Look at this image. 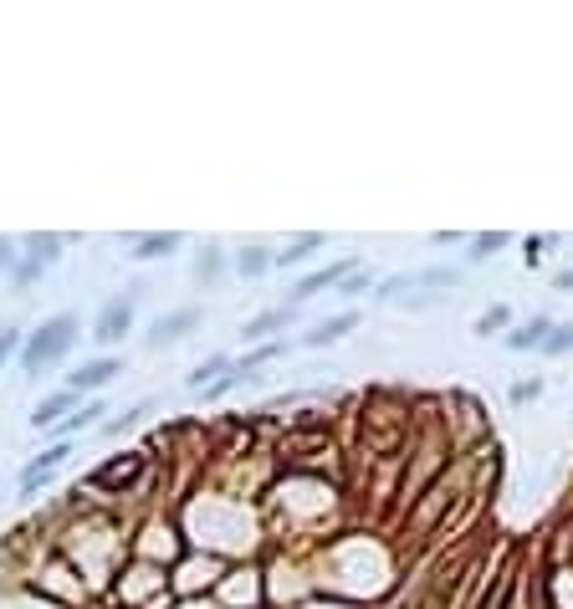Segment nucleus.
<instances>
[{"mask_svg":"<svg viewBox=\"0 0 573 609\" xmlns=\"http://www.w3.org/2000/svg\"><path fill=\"white\" fill-rule=\"evenodd\" d=\"M466 282V267H425V272H410V292H456Z\"/></svg>","mask_w":573,"mask_h":609,"instance_id":"obj_14","label":"nucleus"},{"mask_svg":"<svg viewBox=\"0 0 573 609\" xmlns=\"http://www.w3.org/2000/svg\"><path fill=\"white\" fill-rule=\"evenodd\" d=\"M297 313H302V308H292V302H277V308H267V313L246 318L241 338H246V343H272V333H287V328L297 323Z\"/></svg>","mask_w":573,"mask_h":609,"instance_id":"obj_9","label":"nucleus"},{"mask_svg":"<svg viewBox=\"0 0 573 609\" xmlns=\"http://www.w3.org/2000/svg\"><path fill=\"white\" fill-rule=\"evenodd\" d=\"M543 395V379H517L512 384V405H527V400H538Z\"/></svg>","mask_w":573,"mask_h":609,"instance_id":"obj_29","label":"nucleus"},{"mask_svg":"<svg viewBox=\"0 0 573 609\" xmlns=\"http://www.w3.org/2000/svg\"><path fill=\"white\" fill-rule=\"evenodd\" d=\"M200 308L195 302H185V308H169V313H159L154 323H149V333H144V348L149 354H159V348H174V343H185L195 328H200Z\"/></svg>","mask_w":573,"mask_h":609,"instance_id":"obj_3","label":"nucleus"},{"mask_svg":"<svg viewBox=\"0 0 573 609\" xmlns=\"http://www.w3.org/2000/svg\"><path fill=\"white\" fill-rule=\"evenodd\" d=\"M77 338H82V318H77V313L47 318L36 333H26V343H21V369H26L31 379H41L47 369H57V364L72 354Z\"/></svg>","mask_w":573,"mask_h":609,"instance_id":"obj_1","label":"nucleus"},{"mask_svg":"<svg viewBox=\"0 0 573 609\" xmlns=\"http://www.w3.org/2000/svg\"><path fill=\"white\" fill-rule=\"evenodd\" d=\"M543 354H548V359L573 354V323H553V333H548V343H543Z\"/></svg>","mask_w":573,"mask_h":609,"instance_id":"obj_25","label":"nucleus"},{"mask_svg":"<svg viewBox=\"0 0 573 609\" xmlns=\"http://www.w3.org/2000/svg\"><path fill=\"white\" fill-rule=\"evenodd\" d=\"M139 471H144V456L139 451H123L118 461H108V466H98L93 476H87V487H93V492H123Z\"/></svg>","mask_w":573,"mask_h":609,"instance_id":"obj_8","label":"nucleus"},{"mask_svg":"<svg viewBox=\"0 0 573 609\" xmlns=\"http://www.w3.org/2000/svg\"><path fill=\"white\" fill-rule=\"evenodd\" d=\"M134 308H139V292L108 297L103 313H98V323H93V343H103V348L123 343V333H134Z\"/></svg>","mask_w":573,"mask_h":609,"instance_id":"obj_4","label":"nucleus"},{"mask_svg":"<svg viewBox=\"0 0 573 609\" xmlns=\"http://www.w3.org/2000/svg\"><path fill=\"white\" fill-rule=\"evenodd\" d=\"M359 267H364L359 256H343V261H333V267H318V272H307V277L292 287V308H302V302H307V297H318L323 287H338L348 272H359Z\"/></svg>","mask_w":573,"mask_h":609,"instance_id":"obj_7","label":"nucleus"},{"mask_svg":"<svg viewBox=\"0 0 573 609\" xmlns=\"http://www.w3.org/2000/svg\"><path fill=\"white\" fill-rule=\"evenodd\" d=\"M440 302H446V292H405L400 297V308H410V313H430V308H440Z\"/></svg>","mask_w":573,"mask_h":609,"instance_id":"obj_27","label":"nucleus"},{"mask_svg":"<svg viewBox=\"0 0 573 609\" xmlns=\"http://www.w3.org/2000/svg\"><path fill=\"white\" fill-rule=\"evenodd\" d=\"M548 333H553V318H548V313H533L527 323H517L512 333H502V343L512 348V354H527V348H543Z\"/></svg>","mask_w":573,"mask_h":609,"instance_id":"obj_10","label":"nucleus"},{"mask_svg":"<svg viewBox=\"0 0 573 609\" xmlns=\"http://www.w3.org/2000/svg\"><path fill=\"white\" fill-rule=\"evenodd\" d=\"M21 354V328H0V369Z\"/></svg>","mask_w":573,"mask_h":609,"instance_id":"obj_28","label":"nucleus"},{"mask_svg":"<svg viewBox=\"0 0 573 609\" xmlns=\"http://www.w3.org/2000/svg\"><path fill=\"white\" fill-rule=\"evenodd\" d=\"M282 354H287V338H272V343H256V348H251V354H241L236 364L246 369V379H256L261 369H267L272 359H282Z\"/></svg>","mask_w":573,"mask_h":609,"instance_id":"obj_18","label":"nucleus"},{"mask_svg":"<svg viewBox=\"0 0 573 609\" xmlns=\"http://www.w3.org/2000/svg\"><path fill=\"white\" fill-rule=\"evenodd\" d=\"M226 369H231V359H226V354H210V359H200V364L185 374V389H195V395H200V389H210V384H215L220 374H226Z\"/></svg>","mask_w":573,"mask_h":609,"instance_id":"obj_20","label":"nucleus"},{"mask_svg":"<svg viewBox=\"0 0 573 609\" xmlns=\"http://www.w3.org/2000/svg\"><path fill=\"white\" fill-rule=\"evenodd\" d=\"M103 415H108V405H103V400H87V405H77V410H72V420H62L57 430H62V435H82V430H103Z\"/></svg>","mask_w":573,"mask_h":609,"instance_id":"obj_17","label":"nucleus"},{"mask_svg":"<svg viewBox=\"0 0 573 609\" xmlns=\"http://www.w3.org/2000/svg\"><path fill=\"white\" fill-rule=\"evenodd\" d=\"M318 246H323V236H318V231H307V236H297V241H287V246L277 251V261H272V267H282V272H287V267H302V261L313 256Z\"/></svg>","mask_w":573,"mask_h":609,"instance_id":"obj_19","label":"nucleus"},{"mask_svg":"<svg viewBox=\"0 0 573 609\" xmlns=\"http://www.w3.org/2000/svg\"><path fill=\"white\" fill-rule=\"evenodd\" d=\"M502 246H507V231H487V236H476V241H471L466 261H471V267H481V261H487V256H497Z\"/></svg>","mask_w":573,"mask_h":609,"instance_id":"obj_23","label":"nucleus"},{"mask_svg":"<svg viewBox=\"0 0 573 609\" xmlns=\"http://www.w3.org/2000/svg\"><path fill=\"white\" fill-rule=\"evenodd\" d=\"M180 246H185L180 231H154V236H139L128 256H134V261H159V256H174Z\"/></svg>","mask_w":573,"mask_h":609,"instance_id":"obj_15","label":"nucleus"},{"mask_svg":"<svg viewBox=\"0 0 573 609\" xmlns=\"http://www.w3.org/2000/svg\"><path fill=\"white\" fill-rule=\"evenodd\" d=\"M226 272H231V256L220 251V246H200V251H195V267H190V277H195L200 287H215Z\"/></svg>","mask_w":573,"mask_h":609,"instance_id":"obj_13","label":"nucleus"},{"mask_svg":"<svg viewBox=\"0 0 573 609\" xmlns=\"http://www.w3.org/2000/svg\"><path fill=\"white\" fill-rule=\"evenodd\" d=\"M338 297H364V292H374V277H369V267H359V272H348L338 287H333Z\"/></svg>","mask_w":573,"mask_h":609,"instance_id":"obj_26","label":"nucleus"},{"mask_svg":"<svg viewBox=\"0 0 573 609\" xmlns=\"http://www.w3.org/2000/svg\"><path fill=\"white\" fill-rule=\"evenodd\" d=\"M185 609H215V604H205V599H190V604H185Z\"/></svg>","mask_w":573,"mask_h":609,"instance_id":"obj_32","label":"nucleus"},{"mask_svg":"<svg viewBox=\"0 0 573 609\" xmlns=\"http://www.w3.org/2000/svg\"><path fill=\"white\" fill-rule=\"evenodd\" d=\"M272 261H277V251H267V246H241V251L231 256V267H236V277L256 282V277L272 272Z\"/></svg>","mask_w":573,"mask_h":609,"instance_id":"obj_16","label":"nucleus"},{"mask_svg":"<svg viewBox=\"0 0 573 609\" xmlns=\"http://www.w3.org/2000/svg\"><path fill=\"white\" fill-rule=\"evenodd\" d=\"M215 574H220V563L215 558H195V563H185V569H180V589L185 594H195V589H205V584H215Z\"/></svg>","mask_w":573,"mask_h":609,"instance_id":"obj_21","label":"nucleus"},{"mask_svg":"<svg viewBox=\"0 0 573 609\" xmlns=\"http://www.w3.org/2000/svg\"><path fill=\"white\" fill-rule=\"evenodd\" d=\"M149 410H154V400H139L134 410H123V415L103 420V435H108V441H118V435H123V430H134V425H139V420H144Z\"/></svg>","mask_w":573,"mask_h":609,"instance_id":"obj_22","label":"nucleus"},{"mask_svg":"<svg viewBox=\"0 0 573 609\" xmlns=\"http://www.w3.org/2000/svg\"><path fill=\"white\" fill-rule=\"evenodd\" d=\"M72 410H77V395H72V389L62 384L57 395L36 400V410H31V425H36V430H57V425H62V415H72Z\"/></svg>","mask_w":573,"mask_h":609,"instance_id":"obj_12","label":"nucleus"},{"mask_svg":"<svg viewBox=\"0 0 573 609\" xmlns=\"http://www.w3.org/2000/svg\"><path fill=\"white\" fill-rule=\"evenodd\" d=\"M62 261V236L57 231H36V236H26V251H21V261H16V272H11V282L26 292L31 282H41L52 267Z\"/></svg>","mask_w":573,"mask_h":609,"instance_id":"obj_2","label":"nucleus"},{"mask_svg":"<svg viewBox=\"0 0 573 609\" xmlns=\"http://www.w3.org/2000/svg\"><path fill=\"white\" fill-rule=\"evenodd\" d=\"M118 374H123V359L103 354V359H87V364H77V369L67 374V389L82 400V395H93V389H108Z\"/></svg>","mask_w":573,"mask_h":609,"instance_id":"obj_5","label":"nucleus"},{"mask_svg":"<svg viewBox=\"0 0 573 609\" xmlns=\"http://www.w3.org/2000/svg\"><path fill=\"white\" fill-rule=\"evenodd\" d=\"M67 456H72V446H67V441H57V446H47L41 456H31V461L21 466V476H16V492H21V497H36V487L47 482V476H52Z\"/></svg>","mask_w":573,"mask_h":609,"instance_id":"obj_6","label":"nucleus"},{"mask_svg":"<svg viewBox=\"0 0 573 609\" xmlns=\"http://www.w3.org/2000/svg\"><path fill=\"white\" fill-rule=\"evenodd\" d=\"M553 292H573V267H568V272H558V277H553Z\"/></svg>","mask_w":573,"mask_h":609,"instance_id":"obj_31","label":"nucleus"},{"mask_svg":"<svg viewBox=\"0 0 573 609\" xmlns=\"http://www.w3.org/2000/svg\"><path fill=\"white\" fill-rule=\"evenodd\" d=\"M16 261H21L16 241H11V236H0V277H11V272H16Z\"/></svg>","mask_w":573,"mask_h":609,"instance_id":"obj_30","label":"nucleus"},{"mask_svg":"<svg viewBox=\"0 0 573 609\" xmlns=\"http://www.w3.org/2000/svg\"><path fill=\"white\" fill-rule=\"evenodd\" d=\"M507 323H512V308H507V302H497V308H487V313L476 318L471 333H476V338H492V333H502Z\"/></svg>","mask_w":573,"mask_h":609,"instance_id":"obj_24","label":"nucleus"},{"mask_svg":"<svg viewBox=\"0 0 573 609\" xmlns=\"http://www.w3.org/2000/svg\"><path fill=\"white\" fill-rule=\"evenodd\" d=\"M359 328V313L354 308H343V313H333V318H323L313 333H302V348H328V343H338V338H348Z\"/></svg>","mask_w":573,"mask_h":609,"instance_id":"obj_11","label":"nucleus"}]
</instances>
